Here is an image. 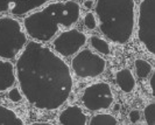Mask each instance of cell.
Listing matches in <instances>:
<instances>
[{
	"instance_id": "cell-16",
	"label": "cell",
	"mask_w": 155,
	"mask_h": 125,
	"mask_svg": "<svg viewBox=\"0 0 155 125\" xmlns=\"http://www.w3.org/2000/svg\"><path fill=\"white\" fill-rule=\"evenodd\" d=\"M118 124L117 119L112 115L107 113H98L91 118L90 125H116Z\"/></svg>"
},
{
	"instance_id": "cell-17",
	"label": "cell",
	"mask_w": 155,
	"mask_h": 125,
	"mask_svg": "<svg viewBox=\"0 0 155 125\" xmlns=\"http://www.w3.org/2000/svg\"><path fill=\"white\" fill-rule=\"evenodd\" d=\"M143 116L148 125L155 124V103H150L146 105V108L143 110Z\"/></svg>"
},
{
	"instance_id": "cell-9",
	"label": "cell",
	"mask_w": 155,
	"mask_h": 125,
	"mask_svg": "<svg viewBox=\"0 0 155 125\" xmlns=\"http://www.w3.org/2000/svg\"><path fill=\"white\" fill-rule=\"evenodd\" d=\"M51 0H0V13L25 15Z\"/></svg>"
},
{
	"instance_id": "cell-22",
	"label": "cell",
	"mask_w": 155,
	"mask_h": 125,
	"mask_svg": "<svg viewBox=\"0 0 155 125\" xmlns=\"http://www.w3.org/2000/svg\"><path fill=\"white\" fill-rule=\"evenodd\" d=\"M154 78H155V74H153L150 76V88H152V90H154Z\"/></svg>"
},
{
	"instance_id": "cell-23",
	"label": "cell",
	"mask_w": 155,
	"mask_h": 125,
	"mask_svg": "<svg viewBox=\"0 0 155 125\" xmlns=\"http://www.w3.org/2000/svg\"><path fill=\"white\" fill-rule=\"evenodd\" d=\"M31 125H51V124H49V123H33Z\"/></svg>"
},
{
	"instance_id": "cell-19",
	"label": "cell",
	"mask_w": 155,
	"mask_h": 125,
	"mask_svg": "<svg viewBox=\"0 0 155 125\" xmlns=\"http://www.w3.org/2000/svg\"><path fill=\"white\" fill-rule=\"evenodd\" d=\"M8 98L11 100L12 102H20L22 100V95L21 93L19 91V89H16V88H13L12 90H9V93H8Z\"/></svg>"
},
{
	"instance_id": "cell-4",
	"label": "cell",
	"mask_w": 155,
	"mask_h": 125,
	"mask_svg": "<svg viewBox=\"0 0 155 125\" xmlns=\"http://www.w3.org/2000/svg\"><path fill=\"white\" fill-rule=\"evenodd\" d=\"M27 45L21 24L11 16L0 18V59L13 60Z\"/></svg>"
},
{
	"instance_id": "cell-13",
	"label": "cell",
	"mask_w": 155,
	"mask_h": 125,
	"mask_svg": "<svg viewBox=\"0 0 155 125\" xmlns=\"http://www.w3.org/2000/svg\"><path fill=\"white\" fill-rule=\"evenodd\" d=\"M22 119L13 110L0 105V125H22Z\"/></svg>"
},
{
	"instance_id": "cell-20",
	"label": "cell",
	"mask_w": 155,
	"mask_h": 125,
	"mask_svg": "<svg viewBox=\"0 0 155 125\" xmlns=\"http://www.w3.org/2000/svg\"><path fill=\"white\" fill-rule=\"evenodd\" d=\"M130 120H131V123H138L140 120V112L138 110H132L131 112H130Z\"/></svg>"
},
{
	"instance_id": "cell-12",
	"label": "cell",
	"mask_w": 155,
	"mask_h": 125,
	"mask_svg": "<svg viewBox=\"0 0 155 125\" xmlns=\"http://www.w3.org/2000/svg\"><path fill=\"white\" fill-rule=\"evenodd\" d=\"M116 83L121 89V91L128 94V93H132L135 88V78L133 76L132 71L127 68H124L117 71Z\"/></svg>"
},
{
	"instance_id": "cell-21",
	"label": "cell",
	"mask_w": 155,
	"mask_h": 125,
	"mask_svg": "<svg viewBox=\"0 0 155 125\" xmlns=\"http://www.w3.org/2000/svg\"><path fill=\"white\" fill-rule=\"evenodd\" d=\"M84 6H85L87 9H91L93 7V1L92 0H86L85 2H84Z\"/></svg>"
},
{
	"instance_id": "cell-15",
	"label": "cell",
	"mask_w": 155,
	"mask_h": 125,
	"mask_svg": "<svg viewBox=\"0 0 155 125\" xmlns=\"http://www.w3.org/2000/svg\"><path fill=\"white\" fill-rule=\"evenodd\" d=\"M90 45H91L97 52H99V53L103 55H109L110 52H111L109 43H107L105 40H103L101 38H99V36H97V35H94V36L92 35V36L90 38Z\"/></svg>"
},
{
	"instance_id": "cell-8",
	"label": "cell",
	"mask_w": 155,
	"mask_h": 125,
	"mask_svg": "<svg viewBox=\"0 0 155 125\" xmlns=\"http://www.w3.org/2000/svg\"><path fill=\"white\" fill-rule=\"evenodd\" d=\"M86 43V35L76 28H71L62 32L53 41V46L56 53L62 56L75 55Z\"/></svg>"
},
{
	"instance_id": "cell-6",
	"label": "cell",
	"mask_w": 155,
	"mask_h": 125,
	"mask_svg": "<svg viewBox=\"0 0 155 125\" xmlns=\"http://www.w3.org/2000/svg\"><path fill=\"white\" fill-rule=\"evenodd\" d=\"M71 68L75 75L81 78L98 77L105 71L106 61L91 49L84 48L77 52L76 56L71 60Z\"/></svg>"
},
{
	"instance_id": "cell-10",
	"label": "cell",
	"mask_w": 155,
	"mask_h": 125,
	"mask_svg": "<svg viewBox=\"0 0 155 125\" xmlns=\"http://www.w3.org/2000/svg\"><path fill=\"white\" fill-rule=\"evenodd\" d=\"M58 122L62 125H85L87 124V117L82 108L70 105L60 113Z\"/></svg>"
},
{
	"instance_id": "cell-7",
	"label": "cell",
	"mask_w": 155,
	"mask_h": 125,
	"mask_svg": "<svg viewBox=\"0 0 155 125\" xmlns=\"http://www.w3.org/2000/svg\"><path fill=\"white\" fill-rule=\"evenodd\" d=\"M82 102L90 111L106 110L113 104V94L109 83L97 82L86 86L82 96Z\"/></svg>"
},
{
	"instance_id": "cell-2",
	"label": "cell",
	"mask_w": 155,
	"mask_h": 125,
	"mask_svg": "<svg viewBox=\"0 0 155 125\" xmlns=\"http://www.w3.org/2000/svg\"><path fill=\"white\" fill-rule=\"evenodd\" d=\"M81 6L75 0H62L47 5L23 20L28 35L39 42H47L56 35L60 26L69 28L78 21Z\"/></svg>"
},
{
	"instance_id": "cell-1",
	"label": "cell",
	"mask_w": 155,
	"mask_h": 125,
	"mask_svg": "<svg viewBox=\"0 0 155 125\" xmlns=\"http://www.w3.org/2000/svg\"><path fill=\"white\" fill-rule=\"evenodd\" d=\"M21 93L28 103L41 110H56L68 101L72 90L69 66L51 48L31 41L15 64Z\"/></svg>"
},
{
	"instance_id": "cell-11",
	"label": "cell",
	"mask_w": 155,
	"mask_h": 125,
	"mask_svg": "<svg viewBox=\"0 0 155 125\" xmlns=\"http://www.w3.org/2000/svg\"><path fill=\"white\" fill-rule=\"evenodd\" d=\"M15 83V68L8 61L0 59V91H6Z\"/></svg>"
},
{
	"instance_id": "cell-14",
	"label": "cell",
	"mask_w": 155,
	"mask_h": 125,
	"mask_svg": "<svg viewBox=\"0 0 155 125\" xmlns=\"http://www.w3.org/2000/svg\"><path fill=\"white\" fill-rule=\"evenodd\" d=\"M134 66H135V71H137V75H138L139 78L148 77L150 75V73H152L150 63L147 62L143 59H137L135 62H134Z\"/></svg>"
},
{
	"instance_id": "cell-18",
	"label": "cell",
	"mask_w": 155,
	"mask_h": 125,
	"mask_svg": "<svg viewBox=\"0 0 155 125\" xmlns=\"http://www.w3.org/2000/svg\"><path fill=\"white\" fill-rule=\"evenodd\" d=\"M84 25L87 29H94L97 27V19L93 15V13L89 12L84 16Z\"/></svg>"
},
{
	"instance_id": "cell-5",
	"label": "cell",
	"mask_w": 155,
	"mask_h": 125,
	"mask_svg": "<svg viewBox=\"0 0 155 125\" xmlns=\"http://www.w3.org/2000/svg\"><path fill=\"white\" fill-rule=\"evenodd\" d=\"M138 36L152 55L155 54V0H142L139 8Z\"/></svg>"
},
{
	"instance_id": "cell-3",
	"label": "cell",
	"mask_w": 155,
	"mask_h": 125,
	"mask_svg": "<svg viewBox=\"0 0 155 125\" xmlns=\"http://www.w3.org/2000/svg\"><path fill=\"white\" fill-rule=\"evenodd\" d=\"M94 13L99 29L110 41L124 45L132 38L135 25L134 0H97Z\"/></svg>"
}]
</instances>
